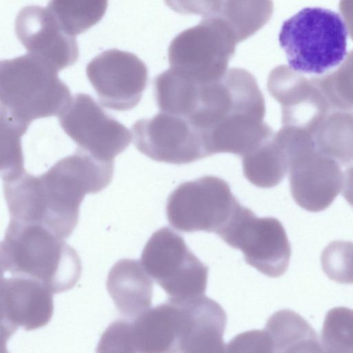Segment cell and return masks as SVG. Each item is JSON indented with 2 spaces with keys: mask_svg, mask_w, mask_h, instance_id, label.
<instances>
[{
  "mask_svg": "<svg viewBox=\"0 0 353 353\" xmlns=\"http://www.w3.org/2000/svg\"><path fill=\"white\" fill-rule=\"evenodd\" d=\"M113 172L114 161L99 160L79 148L40 176L24 170L3 180L10 219L40 224L66 239L78 223L85 195L106 188Z\"/></svg>",
  "mask_w": 353,
  "mask_h": 353,
  "instance_id": "6da1fadb",
  "label": "cell"
},
{
  "mask_svg": "<svg viewBox=\"0 0 353 353\" xmlns=\"http://www.w3.org/2000/svg\"><path fill=\"white\" fill-rule=\"evenodd\" d=\"M58 72L48 61L30 53L2 60L1 125L24 134L32 121L59 117L72 97Z\"/></svg>",
  "mask_w": 353,
  "mask_h": 353,
  "instance_id": "7a4b0ae2",
  "label": "cell"
},
{
  "mask_svg": "<svg viewBox=\"0 0 353 353\" xmlns=\"http://www.w3.org/2000/svg\"><path fill=\"white\" fill-rule=\"evenodd\" d=\"M0 254L2 273L35 279L53 294L70 290L81 276L77 251L40 224L10 219Z\"/></svg>",
  "mask_w": 353,
  "mask_h": 353,
  "instance_id": "3957f363",
  "label": "cell"
},
{
  "mask_svg": "<svg viewBox=\"0 0 353 353\" xmlns=\"http://www.w3.org/2000/svg\"><path fill=\"white\" fill-rule=\"evenodd\" d=\"M265 114L264 97L255 77L233 68L220 79L201 84L188 119L203 134L208 151V145L243 132L263 121Z\"/></svg>",
  "mask_w": 353,
  "mask_h": 353,
  "instance_id": "277c9868",
  "label": "cell"
},
{
  "mask_svg": "<svg viewBox=\"0 0 353 353\" xmlns=\"http://www.w3.org/2000/svg\"><path fill=\"white\" fill-rule=\"evenodd\" d=\"M348 31L341 16L322 8H305L281 26L279 35L289 67L321 75L347 56Z\"/></svg>",
  "mask_w": 353,
  "mask_h": 353,
  "instance_id": "5b68a950",
  "label": "cell"
},
{
  "mask_svg": "<svg viewBox=\"0 0 353 353\" xmlns=\"http://www.w3.org/2000/svg\"><path fill=\"white\" fill-rule=\"evenodd\" d=\"M276 137L288 157L294 201L310 212L328 208L343 186V174L339 163L321 152L314 136L307 132L282 127Z\"/></svg>",
  "mask_w": 353,
  "mask_h": 353,
  "instance_id": "8992f818",
  "label": "cell"
},
{
  "mask_svg": "<svg viewBox=\"0 0 353 353\" xmlns=\"http://www.w3.org/2000/svg\"><path fill=\"white\" fill-rule=\"evenodd\" d=\"M242 208L225 180L204 176L181 183L170 194L166 215L179 231H204L220 236Z\"/></svg>",
  "mask_w": 353,
  "mask_h": 353,
  "instance_id": "52a82bcc",
  "label": "cell"
},
{
  "mask_svg": "<svg viewBox=\"0 0 353 353\" xmlns=\"http://www.w3.org/2000/svg\"><path fill=\"white\" fill-rule=\"evenodd\" d=\"M236 43L220 19L203 18L171 41L168 48L170 68L199 83L213 82L226 72Z\"/></svg>",
  "mask_w": 353,
  "mask_h": 353,
  "instance_id": "ba28073f",
  "label": "cell"
},
{
  "mask_svg": "<svg viewBox=\"0 0 353 353\" xmlns=\"http://www.w3.org/2000/svg\"><path fill=\"white\" fill-rule=\"evenodd\" d=\"M141 262L170 299L205 295L208 268L171 229L163 227L153 233L143 248Z\"/></svg>",
  "mask_w": 353,
  "mask_h": 353,
  "instance_id": "9c48e42d",
  "label": "cell"
},
{
  "mask_svg": "<svg viewBox=\"0 0 353 353\" xmlns=\"http://www.w3.org/2000/svg\"><path fill=\"white\" fill-rule=\"evenodd\" d=\"M220 237L241 250L246 263L266 276H280L288 268L291 247L283 225L276 218L257 217L243 206Z\"/></svg>",
  "mask_w": 353,
  "mask_h": 353,
  "instance_id": "30bf717a",
  "label": "cell"
},
{
  "mask_svg": "<svg viewBox=\"0 0 353 353\" xmlns=\"http://www.w3.org/2000/svg\"><path fill=\"white\" fill-rule=\"evenodd\" d=\"M132 131L136 148L156 161L181 165L209 156L201 132L181 115L161 112Z\"/></svg>",
  "mask_w": 353,
  "mask_h": 353,
  "instance_id": "8fae6325",
  "label": "cell"
},
{
  "mask_svg": "<svg viewBox=\"0 0 353 353\" xmlns=\"http://www.w3.org/2000/svg\"><path fill=\"white\" fill-rule=\"evenodd\" d=\"M59 121L80 149L103 161H114L131 141L130 130L87 94H76Z\"/></svg>",
  "mask_w": 353,
  "mask_h": 353,
  "instance_id": "7c38bea8",
  "label": "cell"
},
{
  "mask_svg": "<svg viewBox=\"0 0 353 353\" xmlns=\"http://www.w3.org/2000/svg\"><path fill=\"white\" fill-rule=\"evenodd\" d=\"M86 74L100 103L117 111L134 108L148 80L145 64L135 54L117 49L94 57L87 65Z\"/></svg>",
  "mask_w": 353,
  "mask_h": 353,
  "instance_id": "4fadbf2b",
  "label": "cell"
},
{
  "mask_svg": "<svg viewBox=\"0 0 353 353\" xmlns=\"http://www.w3.org/2000/svg\"><path fill=\"white\" fill-rule=\"evenodd\" d=\"M267 88L281 105L282 125L306 131L314 137L319 125L332 110L311 79L285 65L270 72Z\"/></svg>",
  "mask_w": 353,
  "mask_h": 353,
  "instance_id": "5bb4252c",
  "label": "cell"
},
{
  "mask_svg": "<svg viewBox=\"0 0 353 353\" xmlns=\"http://www.w3.org/2000/svg\"><path fill=\"white\" fill-rule=\"evenodd\" d=\"M14 28L28 53L48 61L58 71L77 61L79 48L74 36L62 28L48 8H23L16 18Z\"/></svg>",
  "mask_w": 353,
  "mask_h": 353,
  "instance_id": "9a60e30c",
  "label": "cell"
},
{
  "mask_svg": "<svg viewBox=\"0 0 353 353\" xmlns=\"http://www.w3.org/2000/svg\"><path fill=\"white\" fill-rule=\"evenodd\" d=\"M53 293L41 282L12 276L1 278L0 309L1 336L6 341L19 327L32 330L46 325L53 314Z\"/></svg>",
  "mask_w": 353,
  "mask_h": 353,
  "instance_id": "2e32d148",
  "label": "cell"
},
{
  "mask_svg": "<svg viewBox=\"0 0 353 353\" xmlns=\"http://www.w3.org/2000/svg\"><path fill=\"white\" fill-rule=\"evenodd\" d=\"M121 324L124 352H180L183 315L176 301L169 299Z\"/></svg>",
  "mask_w": 353,
  "mask_h": 353,
  "instance_id": "e0dca14e",
  "label": "cell"
},
{
  "mask_svg": "<svg viewBox=\"0 0 353 353\" xmlns=\"http://www.w3.org/2000/svg\"><path fill=\"white\" fill-rule=\"evenodd\" d=\"M177 301L183 314L181 352H224L227 316L223 307L205 295Z\"/></svg>",
  "mask_w": 353,
  "mask_h": 353,
  "instance_id": "ac0fdd59",
  "label": "cell"
},
{
  "mask_svg": "<svg viewBox=\"0 0 353 353\" xmlns=\"http://www.w3.org/2000/svg\"><path fill=\"white\" fill-rule=\"evenodd\" d=\"M106 286L118 311L130 319L151 305L153 282L141 261L124 259L117 261L108 273Z\"/></svg>",
  "mask_w": 353,
  "mask_h": 353,
  "instance_id": "d6986e66",
  "label": "cell"
},
{
  "mask_svg": "<svg viewBox=\"0 0 353 353\" xmlns=\"http://www.w3.org/2000/svg\"><path fill=\"white\" fill-rule=\"evenodd\" d=\"M264 331L270 352H323L316 333L299 314L282 310L272 315Z\"/></svg>",
  "mask_w": 353,
  "mask_h": 353,
  "instance_id": "ffe728a7",
  "label": "cell"
},
{
  "mask_svg": "<svg viewBox=\"0 0 353 353\" xmlns=\"http://www.w3.org/2000/svg\"><path fill=\"white\" fill-rule=\"evenodd\" d=\"M241 160L245 177L259 188H270L277 185L288 170V157L276 133L242 156Z\"/></svg>",
  "mask_w": 353,
  "mask_h": 353,
  "instance_id": "44dd1931",
  "label": "cell"
},
{
  "mask_svg": "<svg viewBox=\"0 0 353 353\" xmlns=\"http://www.w3.org/2000/svg\"><path fill=\"white\" fill-rule=\"evenodd\" d=\"M316 148L343 166L353 165V113L332 110L314 134Z\"/></svg>",
  "mask_w": 353,
  "mask_h": 353,
  "instance_id": "7402d4cb",
  "label": "cell"
},
{
  "mask_svg": "<svg viewBox=\"0 0 353 353\" xmlns=\"http://www.w3.org/2000/svg\"><path fill=\"white\" fill-rule=\"evenodd\" d=\"M273 9L272 0H222L215 17L225 24L239 43L263 28L270 19Z\"/></svg>",
  "mask_w": 353,
  "mask_h": 353,
  "instance_id": "603a6c76",
  "label": "cell"
},
{
  "mask_svg": "<svg viewBox=\"0 0 353 353\" xmlns=\"http://www.w3.org/2000/svg\"><path fill=\"white\" fill-rule=\"evenodd\" d=\"M107 7L108 0H50L47 8L62 28L75 36L97 23Z\"/></svg>",
  "mask_w": 353,
  "mask_h": 353,
  "instance_id": "cb8c5ba5",
  "label": "cell"
},
{
  "mask_svg": "<svg viewBox=\"0 0 353 353\" xmlns=\"http://www.w3.org/2000/svg\"><path fill=\"white\" fill-rule=\"evenodd\" d=\"M311 80L323 92L332 110H353V50L336 69Z\"/></svg>",
  "mask_w": 353,
  "mask_h": 353,
  "instance_id": "d4e9b609",
  "label": "cell"
},
{
  "mask_svg": "<svg viewBox=\"0 0 353 353\" xmlns=\"http://www.w3.org/2000/svg\"><path fill=\"white\" fill-rule=\"evenodd\" d=\"M321 341L329 353H353V310L345 307L330 310L326 314Z\"/></svg>",
  "mask_w": 353,
  "mask_h": 353,
  "instance_id": "484cf974",
  "label": "cell"
},
{
  "mask_svg": "<svg viewBox=\"0 0 353 353\" xmlns=\"http://www.w3.org/2000/svg\"><path fill=\"white\" fill-rule=\"evenodd\" d=\"M322 268L332 280L345 284L353 283V243L334 241L323 251Z\"/></svg>",
  "mask_w": 353,
  "mask_h": 353,
  "instance_id": "4316f807",
  "label": "cell"
},
{
  "mask_svg": "<svg viewBox=\"0 0 353 353\" xmlns=\"http://www.w3.org/2000/svg\"><path fill=\"white\" fill-rule=\"evenodd\" d=\"M222 0H164L172 10L182 14H199L203 18L215 17Z\"/></svg>",
  "mask_w": 353,
  "mask_h": 353,
  "instance_id": "83f0119b",
  "label": "cell"
},
{
  "mask_svg": "<svg viewBox=\"0 0 353 353\" xmlns=\"http://www.w3.org/2000/svg\"><path fill=\"white\" fill-rule=\"evenodd\" d=\"M339 10L353 41V0H340Z\"/></svg>",
  "mask_w": 353,
  "mask_h": 353,
  "instance_id": "f1b7e54d",
  "label": "cell"
},
{
  "mask_svg": "<svg viewBox=\"0 0 353 353\" xmlns=\"http://www.w3.org/2000/svg\"><path fill=\"white\" fill-rule=\"evenodd\" d=\"M342 192L345 199L353 207V165L345 171Z\"/></svg>",
  "mask_w": 353,
  "mask_h": 353,
  "instance_id": "f546056e",
  "label": "cell"
}]
</instances>
